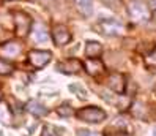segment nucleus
<instances>
[{
  "label": "nucleus",
  "instance_id": "1",
  "mask_svg": "<svg viewBox=\"0 0 156 136\" xmlns=\"http://www.w3.org/2000/svg\"><path fill=\"white\" fill-rule=\"evenodd\" d=\"M13 21H14V30L17 37H27L32 30V17L24 11H13Z\"/></svg>",
  "mask_w": 156,
  "mask_h": 136
},
{
  "label": "nucleus",
  "instance_id": "2",
  "mask_svg": "<svg viewBox=\"0 0 156 136\" xmlns=\"http://www.w3.org/2000/svg\"><path fill=\"white\" fill-rule=\"evenodd\" d=\"M128 14H129V19L136 24H140L148 21L151 14L148 11V6H147L145 2H140V0H134V2L129 5V10H128Z\"/></svg>",
  "mask_w": 156,
  "mask_h": 136
},
{
  "label": "nucleus",
  "instance_id": "3",
  "mask_svg": "<svg viewBox=\"0 0 156 136\" xmlns=\"http://www.w3.org/2000/svg\"><path fill=\"white\" fill-rule=\"evenodd\" d=\"M77 117L88 123H99L106 119V112L98 106H85L77 111Z\"/></svg>",
  "mask_w": 156,
  "mask_h": 136
},
{
  "label": "nucleus",
  "instance_id": "4",
  "mask_svg": "<svg viewBox=\"0 0 156 136\" xmlns=\"http://www.w3.org/2000/svg\"><path fill=\"white\" fill-rule=\"evenodd\" d=\"M96 30L99 33H103L104 37H118V35H123V25L118 21H101L96 25Z\"/></svg>",
  "mask_w": 156,
  "mask_h": 136
},
{
  "label": "nucleus",
  "instance_id": "5",
  "mask_svg": "<svg viewBox=\"0 0 156 136\" xmlns=\"http://www.w3.org/2000/svg\"><path fill=\"white\" fill-rule=\"evenodd\" d=\"M51 37L54 40V43L57 46H66V44L71 41V32L68 30V27H65L63 24H55L52 27V32H51Z\"/></svg>",
  "mask_w": 156,
  "mask_h": 136
},
{
  "label": "nucleus",
  "instance_id": "6",
  "mask_svg": "<svg viewBox=\"0 0 156 136\" xmlns=\"http://www.w3.org/2000/svg\"><path fill=\"white\" fill-rule=\"evenodd\" d=\"M57 70L63 75H79L84 70V63L79 59H66L57 63Z\"/></svg>",
  "mask_w": 156,
  "mask_h": 136
},
{
  "label": "nucleus",
  "instance_id": "7",
  "mask_svg": "<svg viewBox=\"0 0 156 136\" xmlns=\"http://www.w3.org/2000/svg\"><path fill=\"white\" fill-rule=\"evenodd\" d=\"M52 59V54L49 51H40V49H33L29 52V62L33 68H43L46 67Z\"/></svg>",
  "mask_w": 156,
  "mask_h": 136
},
{
  "label": "nucleus",
  "instance_id": "8",
  "mask_svg": "<svg viewBox=\"0 0 156 136\" xmlns=\"http://www.w3.org/2000/svg\"><path fill=\"white\" fill-rule=\"evenodd\" d=\"M21 49H22V46H21L19 41L10 40L3 44H0V57L2 59H13L16 56H19Z\"/></svg>",
  "mask_w": 156,
  "mask_h": 136
},
{
  "label": "nucleus",
  "instance_id": "9",
  "mask_svg": "<svg viewBox=\"0 0 156 136\" xmlns=\"http://www.w3.org/2000/svg\"><path fill=\"white\" fill-rule=\"evenodd\" d=\"M107 87L115 94H123L126 89V78L122 73H112L107 78Z\"/></svg>",
  "mask_w": 156,
  "mask_h": 136
},
{
  "label": "nucleus",
  "instance_id": "10",
  "mask_svg": "<svg viewBox=\"0 0 156 136\" xmlns=\"http://www.w3.org/2000/svg\"><path fill=\"white\" fill-rule=\"evenodd\" d=\"M84 70L90 76H98L101 73H104L106 67L98 57H95V59L93 57H87V60L84 62Z\"/></svg>",
  "mask_w": 156,
  "mask_h": 136
},
{
  "label": "nucleus",
  "instance_id": "11",
  "mask_svg": "<svg viewBox=\"0 0 156 136\" xmlns=\"http://www.w3.org/2000/svg\"><path fill=\"white\" fill-rule=\"evenodd\" d=\"M103 54V46L96 41H87L85 43V56L87 57H99Z\"/></svg>",
  "mask_w": 156,
  "mask_h": 136
},
{
  "label": "nucleus",
  "instance_id": "12",
  "mask_svg": "<svg viewBox=\"0 0 156 136\" xmlns=\"http://www.w3.org/2000/svg\"><path fill=\"white\" fill-rule=\"evenodd\" d=\"M25 109L29 111L30 114L36 116V117H43V116L48 114V109H46V108L41 103H38V101H29L27 106H25Z\"/></svg>",
  "mask_w": 156,
  "mask_h": 136
},
{
  "label": "nucleus",
  "instance_id": "13",
  "mask_svg": "<svg viewBox=\"0 0 156 136\" xmlns=\"http://www.w3.org/2000/svg\"><path fill=\"white\" fill-rule=\"evenodd\" d=\"M68 89H69V92H71L73 95H76L79 100H87V98H88V92H87V89H85L84 86L77 84V83L69 84V86H68Z\"/></svg>",
  "mask_w": 156,
  "mask_h": 136
},
{
  "label": "nucleus",
  "instance_id": "14",
  "mask_svg": "<svg viewBox=\"0 0 156 136\" xmlns=\"http://www.w3.org/2000/svg\"><path fill=\"white\" fill-rule=\"evenodd\" d=\"M76 6L84 16H90L93 13V0H76Z\"/></svg>",
  "mask_w": 156,
  "mask_h": 136
},
{
  "label": "nucleus",
  "instance_id": "15",
  "mask_svg": "<svg viewBox=\"0 0 156 136\" xmlns=\"http://www.w3.org/2000/svg\"><path fill=\"white\" fill-rule=\"evenodd\" d=\"M13 71H14V65H13V63L0 57V75H2V76H8V75H11Z\"/></svg>",
  "mask_w": 156,
  "mask_h": 136
},
{
  "label": "nucleus",
  "instance_id": "16",
  "mask_svg": "<svg viewBox=\"0 0 156 136\" xmlns=\"http://www.w3.org/2000/svg\"><path fill=\"white\" fill-rule=\"evenodd\" d=\"M145 67L150 68V70H154V68H156V48L151 49V51L145 56Z\"/></svg>",
  "mask_w": 156,
  "mask_h": 136
},
{
  "label": "nucleus",
  "instance_id": "17",
  "mask_svg": "<svg viewBox=\"0 0 156 136\" xmlns=\"http://www.w3.org/2000/svg\"><path fill=\"white\" fill-rule=\"evenodd\" d=\"M104 136H125V131L122 130V127L112 125V127H109V128L104 130Z\"/></svg>",
  "mask_w": 156,
  "mask_h": 136
},
{
  "label": "nucleus",
  "instance_id": "18",
  "mask_svg": "<svg viewBox=\"0 0 156 136\" xmlns=\"http://www.w3.org/2000/svg\"><path fill=\"white\" fill-rule=\"evenodd\" d=\"M71 112H73V108L68 103H65V105H62V106L57 108V114L60 117H68V116H71Z\"/></svg>",
  "mask_w": 156,
  "mask_h": 136
},
{
  "label": "nucleus",
  "instance_id": "19",
  "mask_svg": "<svg viewBox=\"0 0 156 136\" xmlns=\"http://www.w3.org/2000/svg\"><path fill=\"white\" fill-rule=\"evenodd\" d=\"M33 40L36 43H46L49 40V37H48V33L43 32V30H35L33 32Z\"/></svg>",
  "mask_w": 156,
  "mask_h": 136
},
{
  "label": "nucleus",
  "instance_id": "20",
  "mask_svg": "<svg viewBox=\"0 0 156 136\" xmlns=\"http://www.w3.org/2000/svg\"><path fill=\"white\" fill-rule=\"evenodd\" d=\"M6 41H10V32L0 25V44H3Z\"/></svg>",
  "mask_w": 156,
  "mask_h": 136
},
{
  "label": "nucleus",
  "instance_id": "21",
  "mask_svg": "<svg viewBox=\"0 0 156 136\" xmlns=\"http://www.w3.org/2000/svg\"><path fill=\"white\" fill-rule=\"evenodd\" d=\"M41 136H60V134H58V131L54 128V127H46V128L43 130Z\"/></svg>",
  "mask_w": 156,
  "mask_h": 136
},
{
  "label": "nucleus",
  "instance_id": "22",
  "mask_svg": "<svg viewBox=\"0 0 156 136\" xmlns=\"http://www.w3.org/2000/svg\"><path fill=\"white\" fill-rule=\"evenodd\" d=\"M151 17H153V21H154V22H156V10H154V13H153V14H151Z\"/></svg>",
  "mask_w": 156,
  "mask_h": 136
},
{
  "label": "nucleus",
  "instance_id": "23",
  "mask_svg": "<svg viewBox=\"0 0 156 136\" xmlns=\"http://www.w3.org/2000/svg\"><path fill=\"white\" fill-rule=\"evenodd\" d=\"M153 136H156V130H154V133H153Z\"/></svg>",
  "mask_w": 156,
  "mask_h": 136
},
{
  "label": "nucleus",
  "instance_id": "24",
  "mask_svg": "<svg viewBox=\"0 0 156 136\" xmlns=\"http://www.w3.org/2000/svg\"><path fill=\"white\" fill-rule=\"evenodd\" d=\"M0 98H2V92H0Z\"/></svg>",
  "mask_w": 156,
  "mask_h": 136
}]
</instances>
